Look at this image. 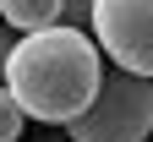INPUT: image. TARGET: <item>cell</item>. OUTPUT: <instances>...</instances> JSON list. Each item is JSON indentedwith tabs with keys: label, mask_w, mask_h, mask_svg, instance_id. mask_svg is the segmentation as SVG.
Instances as JSON below:
<instances>
[{
	"label": "cell",
	"mask_w": 153,
	"mask_h": 142,
	"mask_svg": "<svg viewBox=\"0 0 153 142\" xmlns=\"http://www.w3.org/2000/svg\"><path fill=\"white\" fill-rule=\"evenodd\" d=\"M104 77V55L82 28L49 22L33 28L22 38H11L6 55V93L16 98V109L33 120H49V126H66L93 98Z\"/></svg>",
	"instance_id": "1"
},
{
	"label": "cell",
	"mask_w": 153,
	"mask_h": 142,
	"mask_svg": "<svg viewBox=\"0 0 153 142\" xmlns=\"http://www.w3.org/2000/svg\"><path fill=\"white\" fill-rule=\"evenodd\" d=\"M71 142H142L153 131V82L137 71H104L93 98L66 120Z\"/></svg>",
	"instance_id": "2"
},
{
	"label": "cell",
	"mask_w": 153,
	"mask_h": 142,
	"mask_svg": "<svg viewBox=\"0 0 153 142\" xmlns=\"http://www.w3.org/2000/svg\"><path fill=\"white\" fill-rule=\"evenodd\" d=\"M88 28L99 33V55L120 71L153 77V0H93Z\"/></svg>",
	"instance_id": "3"
},
{
	"label": "cell",
	"mask_w": 153,
	"mask_h": 142,
	"mask_svg": "<svg viewBox=\"0 0 153 142\" xmlns=\"http://www.w3.org/2000/svg\"><path fill=\"white\" fill-rule=\"evenodd\" d=\"M0 16H6V28H16V33H33V28L60 22V0H0Z\"/></svg>",
	"instance_id": "4"
},
{
	"label": "cell",
	"mask_w": 153,
	"mask_h": 142,
	"mask_svg": "<svg viewBox=\"0 0 153 142\" xmlns=\"http://www.w3.org/2000/svg\"><path fill=\"white\" fill-rule=\"evenodd\" d=\"M22 109H16V98L6 93V88H0V142H16V137H22Z\"/></svg>",
	"instance_id": "5"
},
{
	"label": "cell",
	"mask_w": 153,
	"mask_h": 142,
	"mask_svg": "<svg viewBox=\"0 0 153 142\" xmlns=\"http://www.w3.org/2000/svg\"><path fill=\"white\" fill-rule=\"evenodd\" d=\"M88 16H93V0H60V22L66 28H88Z\"/></svg>",
	"instance_id": "6"
},
{
	"label": "cell",
	"mask_w": 153,
	"mask_h": 142,
	"mask_svg": "<svg viewBox=\"0 0 153 142\" xmlns=\"http://www.w3.org/2000/svg\"><path fill=\"white\" fill-rule=\"evenodd\" d=\"M6 55H11V33L0 28V77H6Z\"/></svg>",
	"instance_id": "7"
}]
</instances>
